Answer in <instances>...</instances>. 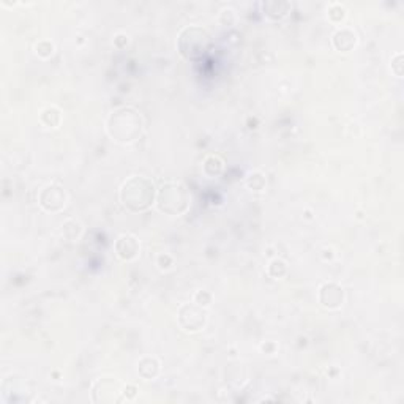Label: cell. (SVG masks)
<instances>
[{"label": "cell", "mask_w": 404, "mask_h": 404, "mask_svg": "<svg viewBox=\"0 0 404 404\" xmlns=\"http://www.w3.org/2000/svg\"><path fill=\"white\" fill-rule=\"evenodd\" d=\"M120 196H122L124 204L128 208H131L134 212H141L145 210L153 202L155 188L147 177H131L124 184Z\"/></svg>", "instance_id": "1"}, {"label": "cell", "mask_w": 404, "mask_h": 404, "mask_svg": "<svg viewBox=\"0 0 404 404\" xmlns=\"http://www.w3.org/2000/svg\"><path fill=\"white\" fill-rule=\"evenodd\" d=\"M141 130H143V120H141L139 114L128 107V116L125 122V107L124 109L116 111L109 119V133L111 136L116 138L122 143H131L136 139Z\"/></svg>", "instance_id": "2"}, {"label": "cell", "mask_w": 404, "mask_h": 404, "mask_svg": "<svg viewBox=\"0 0 404 404\" xmlns=\"http://www.w3.org/2000/svg\"><path fill=\"white\" fill-rule=\"evenodd\" d=\"M188 193L184 185L177 182H167L158 193V206L163 212L171 215H179L186 210L188 207Z\"/></svg>", "instance_id": "3"}, {"label": "cell", "mask_w": 404, "mask_h": 404, "mask_svg": "<svg viewBox=\"0 0 404 404\" xmlns=\"http://www.w3.org/2000/svg\"><path fill=\"white\" fill-rule=\"evenodd\" d=\"M208 46V35L201 27L191 25L180 33L179 48L186 59H196L204 54Z\"/></svg>", "instance_id": "4"}, {"label": "cell", "mask_w": 404, "mask_h": 404, "mask_svg": "<svg viewBox=\"0 0 404 404\" xmlns=\"http://www.w3.org/2000/svg\"><path fill=\"white\" fill-rule=\"evenodd\" d=\"M65 193L62 188L59 186H46L42 196H40V201H42V206L48 210H59L65 206Z\"/></svg>", "instance_id": "5"}, {"label": "cell", "mask_w": 404, "mask_h": 404, "mask_svg": "<svg viewBox=\"0 0 404 404\" xmlns=\"http://www.w3.org/2000/svg\"><path fill=\"white\" fill-rule=\"evenodd\" d=\"M321 302L324 307L328 308H338L343 299H345V292H343V289L335 285V283H328V285H324L321 287Z\"/></svg>", "instance_id": "6"}, {"label": "cell", "mask_w": 404, "mask_h": 404, "mask_svg": "<svg viewBox=\"0 0 404 404\" xmlns=\"http://www.w3.org/2000/svg\"><path fill=\"white\" fill-rule=\"evenodd\" d=\"M116 250H117L120 258H124V259H133L134 256L138 254V250H139L138 240L134 239L133 235H122V237H120V239L117 240Z\"/></svg>", "instance_id": "7"}, {"label": "cell", "mask_w": 404, "mask_h": 404, "mask_svg": "<svg viewBox=\"0 0 404 404\" xmlns=\"http://www.w3.org/2000/svg\"><path fill=\"white\" fill-rule=\"evenodd\" d=\"M355 42H357L355 33L349 29H341L333 35V43L336 46V49H340V51L352 49Z\"/></svg>", "instance_id": "8"}]
</instances>
